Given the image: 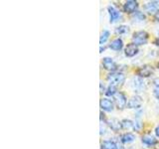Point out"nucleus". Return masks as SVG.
<instances>
[{"mask_svg": "<svg viewBox=\"0 0 159 149\" xmlns=\"http://www.w3.org/2000/svg\"><path fill=\"white\" fill-rule=\"evenodd\" d=\"M117 93L116 92V86H112V84H111L107 89V92H106V94L107 97H114L116 94Z\"/></svg>", "mask_w": 159, "mask_h": 149, "instance_id": "f3484780", "label": "nucleus"}, {"mask_svg": "<svg viewBox=\"0 0 159 149\" xmlns=\"http://www.w3.org/2000/svg\"><path fill=\"white\" fill-rule=\"evenodd\" d=\"M154 96H155V97L159 98V83L156 84L155 88H154Z\"/></svg>", "mask_w": 159, "mask_h": 149, "instance_id": "4be33fe9", "label": "nucleus"}, {"mask_svg": "<svg viewBox=\"0 0 159 149\" xmlns=\"http://www.w3.org/2000/svg\"><path fill=\"white\" fill-rule=\"evenodd\" d=\"M155 134H156V136L157 137H159V125L156 127V129H155Z\"/></svg>", "mask_w": 159, "mask_h": 149, "instance_id": "b1692460", "label": "nucleus"}, {"mask_svg": "<svg viewBox=\"0 0 159 149\" xmlns=\"http://www.w3.org/2000/svg\"><path fill=\"white\" fill-rule=\"evenodd\" d=\"M153 73V69L148 66V65H144V66L140 67L137 70V74L141 78H148L150 77Z\"/></svg>", "mask_w": 159, "mask_h": 149, "instance_id": "423d86ee", "label": "nucleus"}, {"mask_svg": "<svg viewBox=\"0 0 159 149\" xmlns=\"http://www.w3.org/2000/svg\"><path fill=\"white\" fill-rule=\"evenodd\" d=\"M154 18H155L156 21H158V22H159V10H158V11H157L155 14H154Z\"/></svg>", "mask_w": 159, "mask_h": 149, "instance_id": "5701e85b", "label": "nucleus"}, {"mask_svg": "<svg viewBox=\"0 0 159 149\" xmlns=\"http://www.w3.org/2000/svg\"><path fill=\"white\" fill-rule=\"evenodd\" d=\"M109 37V32L108 31H103L102 34V36H101V39H99V43H101V45H102L103 43H106L107 42V40L108 39Z\"/></svg>", "mask_w": 159, "mask_h": 149, "instance_id": "a211bd4d", "label": "nucleus"}, {"mask_svg": "<svg viewBox=\"0 0 159 149\" xmlns=\"http://www.w3.org/2000/svg\"><path fill=\"white\" fill-rule=\"evenodd\" d=\"M142 106V98L139 96L132 97L127 102L128 108H139Z\"/></svg>", "mask_w": 159, "mask_h": 149, "instance_id": "0eeeda50", "label": "nucleus"}, {"mask_svg": "<svg viewBox=\"0 0 159 149\" xmlns=\"http://www.w3.org/2000/svg\"><path fill=\"white\" fill-rule=\"evenodd\" d=\"M107 81L111 83L112 86H120L125 81V76L122 73L113 72L107 74Z\"/></svg>", "mask_w": 159, "mask_h": 149, "instance_id": "f257e3e1", "label": "nucleus"}, {"mask_svg": "<svg viewBox=\"0 0 159 149\" xmlns=\"http://www.w3.org/2000/svg\"><path fill=\"white\" fill-rule=\"evenodd\" d=\"M134 139H135V136H134L132 133H129V132L123 134L121 136V141L123 143H130L134 140Z\"/></svg>", "mask_w": 159, "mask_h": 149, "instance_id": "dca6fc26", "label": "nucleus"}, {"mask_svg": "<svg viewBox=\"0 0 159 149\" xmlns=\"http://www.w3.org/2000/svg\"><path fill=\"white\" fill-rule=\"evenodd\" d=\"M142 142L144 144H146V145L151 146V145H155V144L157 143V140L151 135H144L142 137Z\"/></svg>", "mask_w": 159, "mask_h": 149, "instance_id": "4468645a", "label": "nucleus"}, {"mask_svg": "<svg viewBox=\"0 0 159 149\" xmlns=\"http://www.w3.org/2000/svg\"><path fill=\"white\" fill-rule=\"evenodd\" d=\"M116 144L111 140H106L102 143V149H116Z\"/></svg>", "mask_w": 159, "mask_h": 149, "instance_id": "2eb2a0df", "label": "nucleus"}, {"mask_svg": "<svg viewBox=\"0 0 159 149\" xmlns=\"http://www.w3.org/2000/svg\"><path fill=\"white\" fill-rule=\"evenodd\" d=\"M102 66L106 70H108V71H116L117 70V65L114 63V61L111 58H103L102 59Z\"/></svg>", "mask_w": 159, "mask_h": 149, "instance_id": "39448f33", "label": "nucleus"}, {"mask_svg": "<svg viewBox=\"0 0 159 149\" xmlns=\"http://www.w3.org/2000/svg\"><path fill=\"white\" fill-rule=\"evenodd\" d=\"M123 47V42L121 39H116L111 43L109 45V48L111 50H114V51H120Z\"/></svg>", "mask_w": 159, "mask_h": 149, "instance_id": "f8f14e48", "label": "nucleus"}, {"mask_svg": "<svg viewBox=\"0 0 159 149\" xmlns=\"http://www.w3.org/2000/svg\"><path fill=\"white\" fill-rule=\"evenodd\" d=\"M116 149H123V147H122V146H117Z\"/></svg>", "mask_w": 159, "mask_h": 149, "instance_id": "a878e982", "label": "nucleus"}, {"mask_svg": "<svg viewBox=\"0 0 159 149\" xmlns=\"http://www.w3.org/2000/svg\"><path fill=\"white\" fill-rule=\"evenodd\" d=\"M158 70H159V63H158Z\"/></svg>", "mask_w": 159, "mask_h": 149, "instance_id": "bb28decb", "label": "nucleus"}, {"mask_svg": "<svg viewBox=\"0 0 159 149\" xmlns=\"http://www.w3.org/2000/svg\"><path fill=\"white\" fill-rule=\"evenodd\" d=\"M114 101H116V106L118 109H123L126 106V97L122 93H117L116 96H114Z\"/></svg>", "mask_w": 159, "mask_h": 149, "instance_id": "7ed1b4c3", "label": "nucleus"}, {"mask_svg": "<svg viewBox=\"0 0 159 149\" xmlns=\"http://www.w3.org/2000/svg\"><path fill=\"white\" fill-rule=\"evenodd\" d=\"M133 44L137 45H144L146 44L147 40H148V34L145 31H137L133 34Z\"/></svg>", "mask_w": 159, "mask_h": 149, "instance_id": "f03ea898", "label": "nucleus"}, {"mask_svg": "<svg viewBox=\"0 0 159 149\" xmlns=\"http://www.w3.org/2000/svg\"><path fill=\"white\" fill-rule=\"evenodd\" d=\"M124 53H125L126 57L131 58L133 56H135V55L138 53V47L136 46L135 44L130 43V44H128L126 46L125 50H124Z\"/></svg>", "mask_w": 159, "mask_h": 149, "instance_id": "6e6552de", "label": "nucleus"}, {"mask_svg": "<svg viewBox=\"0 0 159 149\" xmlns=\"http://www.w3.org/2000/svg\"><path fill=\"white\" fill-rule=\"evenodd\" d=\"M99 106H101V108L103 109L106 111H111L113 109V103L111 99L108 98H102L101 102H99Z\"/></svg>", "mask_w": 159, "mask_h": 149, "instance_id": "1a4fd4ad", "label": "nucleus"}, {"mask_svg": "<svg viewBox=\"0 0 159 149\" xmlns=\"http://www.w3.org/2000/svg\"><path fill=\"white\" fill-rule=\"evenodd\" d=\"M138 7V2L134 1V0H128V1L125 2V4L123 5V11L125 13H133L135 12V10Z\"/></svg>", "mask_w": 159, "mask_h": 149, "instance_id": "20e7f679", "label": "nucleus"}, {"mask_svg": "<svg viewBox=\"0 0 159 149\" xmlns=\"http://www.w3.org/2000/svg\"><path fill=\"white\" fill-rule=\"evenodd\" d=\"M154 44H155L156 46H158V47H159V38L155 40V42H154Z\"/></svg>", "mask_w": 159, "mask_h": 149, "instance_id": "393cba45", "label": "nucleus"}, {"mask_svg": "<svg viewBox=\"0 0 159 149\" xmlns=\"http://www.w3.org/2000/svg\"><path fill=\"white\" fill-rule=\"evenodd\" d=\"M134 17L139 19V20H143V19H145V16H144V14L141 13V12H139V11H136L135 14H134Z\"/></svg>", "mask_w": 159, "mask_h": 149, "instance_id": "412c9836", "label": "nucleus"}, {"mask_svg": "<svg viewBox=\"0 0 159 149\" xmlns=\"http://www.w3.org/2000/svg\"><path fill=\"white\" fill-rule=\"evenodd\" d=\"M116 34H125L128 32V27L122 25V26H119L116 29Z\"/></svg>", "mask_w": 159, "mask_h": 149, "instance_id": "aec40b11", "label": "nucleus"}, {"mask_svg": "<svg viewBox=\"0 0 159 149\" xmlns=\"http://www.w3.org/2000/svg\"><path fill=\"white\" fill-rule=\"evenodd\" d=\"M121 124H122V128H130L133 126V122L131 120H129V119H123L121 121Z\"/></svg>", "mask_w": 159, "mask_h": 149, "instance_id": "6ab92c4d", "label": "nucleus"}, {"mask_svg": "<svg viewBox=\"0 0 159 149\" xmlns=\"http://www.w3.org/2000/svg\"><path fill=\"white\" fill-rule=\"evenodd\" d=\"M146 11L149 14H155L158 11V2L156 1H151V2H148L145 6H144Z\"/></svg>", "mask_w": 159, "mask_h": 149, "instance_id": "9b49d317", "label": "nucleus"}, {"mask_svg": "<svg viewBox=\"0 0 159 149\" xmlns=\"http://www.w3.org/2000/svg\"><path fill=\"white\" fill-rule=\"evenodd\" d=\"M108 12H109V17H111V22L113 23L119 18V12L116 8H113L112 6L108 7Z\"/></svg>", "mask_w": 159, "mask_h": 149, "instance_id": "ddd939ff", "label": "nucleus"}, {"mask_svg": "<svg viewBox=\"0 0 159 149\" xmlns=\"http://www.w3.org/2000/svg\"><path fill=\"white\" fill-rule=\"evenodd\" d=\"M109 127H111L113 131H118L119 129L122 128V124H121V121H119L117 118H111L109 119L107 121Z\"/></svg>", "mask_w": 159, "mask_h": 149, "instance_id": "9d476101", "label": "nucleus"}]
</instances>
